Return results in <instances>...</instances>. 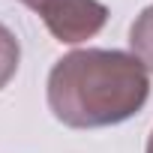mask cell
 <instances>
[{"mask_svg": "<svg viewBox=\"0 0 153 153\" xmlns=\"http://www.w3.org/2000/svg\"><path fill=\"white\" fill-rule=\"evenodd\" d=\"M150 96V78L138 57L84 48L60 57L48 75V108L72 129H99L129 120Z\"/></svg>", "mask_w": 153, "mask_h": 153, "instance_id": "1", "label": "cell"}, {"mask_svg": "<svg viewBox=\"0 0 153 153\" xmlns=\"http://www.w3.org/2000/svg\"><path fill=\"white\" fill-rule=\"evenodd\" d=\"M21 3L42 15L51 36L66 45L96 36L108 21V9L99 0H21Z\"/></svg>", "mask_w": 153, "mask_h": 153, "instance_id": "2", "label": "cell"}, {"mask_svg": "<svg viewBox=\"0 0 153 153\" xmlns=\"http://www.w3.org/2000/svg\"><path fill=\"white\" fill-rule=\"evenodd\" d=\"M129 48L132 57L141 60L147 72H153V6H147L129 27Z\"/></svg>", "mask_w": 153, "mask_h": 153, "instance_id": "3", "label": "cell"}, {"mask_svg": "<svg viewBox=\"0 0 153 153\" xmlns=\"http://www.w3.org/2000/svg\"><path fill=\"white\" fill-rule=\"evenodd\" d=\"M18 60H21V48H18L15 33L6 24H0V90H3L12 81V75L18 72Z\"/></svg>", "mask_w": 153, "mask_h": 153, "instance_id": "4", "label": "cell"}, {"mask_svg": "<svg viewBox=\"0 0 153 153\" xmlns=\"http://www.w3.org/2000/svg\"><path fill=\"white\" fill-rule=\"evenodd\" d=\"M147 153H153V132H150V138H147Z\"/></svg>", "mask_w": 153, "mask_h": 153, "instance_id": "5", "label": "cell"}]
</instances>
